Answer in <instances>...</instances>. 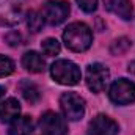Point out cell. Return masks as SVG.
I'll use <instances>...</instances> for the list:
<instances>
[{
    "instance_id": "8fae6325",
    "label": "cell",
    "mask_w": 135,
    "mask_h": 135,
    "mask_svg": "<svg viewBox=\"0 0 135 135\" xmlns=\"http://www.w3.org/2000/svg\"><path fill=\"white\" fill-rule=\"evenodd\" d=\"M21 113V105L19 101L14 98H9L6 101H3L2 107H0V119L2 123H13L16 118H19Z\"/></svg>"
},
{
    "instance_id": "7c38bea8",
    "label": "cell",
    "mask_w": 135,
    "mask_h": 135,
    "mask_svg": "<svg viewBox=\"0 0 135 135\" xmlns=\"http://www.w3.org/2000/svg\"><path fill=\"white\" fill-rule=\"evenodd\" d=\"M22 65H24V68L27 71H30V72H42L44 68H46V63H44L42 57L38 52H35V50H28V52L24 54Z\"/></svg>"
},
{
    "instance_id": "277c9868",
    "label": "cell",
    "mask_w": 135,
    "mask_h": 135,
    "mask_svg": "<svg viewBox=\"0 0 135 135\" xmlns=\"http://www.w3.org/2000/svg\"><path fill=\"white\" fill-rule=\"evenodd\" d=\"M60 107L69 121H79L85 115V101L77 93H63L60 98Z\"/></svg>"
},
{
    "instance_id": "5bb4252c",
    "label": "cell",
    "mask_w": 135,
    "mask_h": 135,
    "mask_svg": "<svg viewBox=\"0 0 135 135\" xmlns=\"http://www.w3.org/2000/svg\"><path fill=\"white\" fill-rule=\"evenodd\" d=\"M19 90H21L24 99H25L27 102H30V104H36V102L39 101V98H41V93H39L38 86L35 85L33 82H30V80H24V82H21Z\"/></svg>"
},
{
    "instance_id": "e0dca14e",
    "label": "cell",
    "mask_w": 135,
    "mask_h": 135,
    "mask_svg": "<svg viewBox=\"0 0 135 135\" xmlns=\"http://www.w3.org/2000/svg\"><path fill=\"white\" fill-rule=\"evenodd\" d=\"M132 46V42H131V39H127V38H119V39H116L113 44H112V54L113 55H121V54H124L129 47Z\"/></svg>"
},
{
    "instance_id": "ffe728a7",
    "label": "cell",
    "mask_w": 135,
    "mask_h": 135,
    "mask_svg": "<svg viewBox=\"0 0 135 135\" xmlns=\"http://www.w3.org/2000/svg\"><path fill=\"white\" fill-rule=\"evenodd\" d=\"M5 39H6V42H8L9 46H19V44H22V36L17 33V32L8 33L5 36Z\"/></svg>"
},
{
    "instance_id": "6da1fadb",
    "label": "cell",
    "mask_w": 135,
    "mask_h": 135,
    "mask_svg": "<svg viewBox=\"0 0 135 135\" xmlns=\"http://www.w3.org/2000/svg\"><path fill=\"white\" fill-rule=\"evenodd\" d=\"M63 41L72 52H85L93 44L91 28L83 22H74L63 32Z\"/></svg>"
},
{
    "instance_id": "3957f363",
    "label": "cell",
    "mask_w": 135,
    "mask_h": 135,
    "mask_svg": "<svg viewBox=\"0 0 135 135\" xmlns=\"http://www.w3.org/2000/svg\"><path fill=\"white\" fill-rule=\"evenodd\" d=\"M110 101L116 105H127L135 101V83L127 79H118L112 83L108 91Z\"/></svg>"
},
{
    "instance_id": "2e32d148",
    "label": "cell",
    "mask_w": 135,
    "mask_h": 135,
    "mask_svg": "<svg viewBox=\"0 0 135 135\" xmlns=\"http://www.w3.org/2000/svg\"><path fill=\"white\" fill-rule=\"evenodd\" d=\"M41 49L47 57H54V55L60 54V42L55 38H46L41 42Z\"/></svg>"
},
{
    "instance_id": "9c48e42d",
    "label": "cell",
    "mask_w": 135,
    "mask_h": 135,
    "mask_svg": "<svg viewBox=\"0 0 135 135\" xmlns=\"http://www.w3.org/2000/svg\"><path fill=\"white\" fill-rule=\"evenodd\" d=\"M118 123L108 118L107 115H98L88 124L86 135H118Z\"/></svg>"
},
{
    "instance_id": "8992f818",
    "label": "cell",
    "mask_w": 135,
    "mask_h": 135,
    "mask_svg": "<svg viewBox=\"0 0 135 135\" xmlns=\"http://www.w3.org/2000/svg\"><path fill=\"white\" fill-rule=\"evenodd\" d=\"M110 79L108 69L101 63H93L86 68V86L93 93H101Z\"/></svg>"
},
{
    "instance_id": "52a82bcc",
    "label": "cell",
    "mask_w": 135,
    "mask_h": 135,
    "mask_svg": "<svg viewBox=\"0 0 135 135\" xmlns=\"http://www.w3.org/2000/svg\"><path fill=\"white\" fill-rule=\"evenodd\" d=\"M24 0H0V24L16 25L22 16Z\"/></svg>"
},
{
    "instance_id": "ac0fdd59",
    "label": "cell",
    "mask_w": 135,
    "mask_h": 135,
    "mask_svg": "<svg viewBox=\"0 0 135 135\" xmlns=\"http://www.w3.org/2000/svg\"><path fill=\"white\" fill-rule=\"evenodd\" d=\"M13 71H14L13 60H9L5 55H0V77H6V75L13 74Z\"/></svg>"
},
{
    "instance_id": "9a60e30c",
    "label": "cell",
    "mask_w": 135,
    "mask_h": 135,
    "mask_svg": "<svg viewBox=\"0 0 135 135\" xmlns=\"http://www.w3.org/2000/svg\"><path fill=\"white\" fill-rule=\"evenodd\" d=\"M44 21H46L44 16L41 13H38V11H30L27 14V25H28V28H30L32 33H38V32L42 30Z\"/></svg>"
},
{
    "instance_id": "d6986e66",
    "label": "cell",
    "mask_w": 135,
    "mask_h": 135,
    "mask_svg": "<svg viewBox=\"0 0 135 135\" xmlns=\"http://www.w3.org/2000/svg\"><path fill=\"white\" fill-rule=\"evenodd\" d=\"M77 3L85 13H93L98 8V0H77Z\"/></svg>"
},
{
    "instance_id": "44dd1931",
    "label": "cell",
    "mask_w": 135,
    "mask_h": 135,
    "mask_svg": "<svg viewBox=\"0 0 135 135\" xmlns=\"http://www.w3.org/2000/svg\"><path fill=\"white\" fill-rule=\"evenodd\" d=\"M5 88L3 86H0V107H2V104H3V98H5Z\"/></svg>"
},
{
    "instance_id": "30bf717a",
    "label": "cell",
    "mask_w": 135,
    "mask_h": 135,
    "mask_svg": "<svg viewBox=\"0 0 135 135\" xmlns=\"http://www.w3.org/2000/svg\"><path fill=\"white\" fill-rule=\"evenodd\" d=\"M105 9L113 13L115 16L121 17L123 21H131L132 19V3L131 0H104Z\"/></svg>"
},
{
    "instance_id": "7402d4cb",
    "label": "cell",
    "mask_w": 135,
    "mask_h": 135,
    "mask_svg": "<svg viewBox=\"0 0 135 135\" xmlns=\"http://www.w3.org/2000/svg\"><path fill=\"white\" fill-rule=\"evenodd\" d=\"M129 72H132V74H135V61H132V63L129 65Z\"/></svg>"
},
{
    "instance_id": "7a4b0ae2",
    "label": "cell",
    "mask_w": 135,
    "mask_h": 135,
    "mask_svg": "<svg viewBox=\"0 0 135 135\" xmlns=\"http://www.w3.org/2000/svg\"><path fill=\"white\" fill-rule=\"evenodd\" d=\"M50 75L55 82L61 85H68V86L77 85L82 79L80 68L75 63H72L71 60H57L50 66Z\"/></svg>"
},
{
    "instance_id": "ba28073f",
    "label": "cell",
    "mask_w": 135,
    "mask_h": 135,
    "mask_svg": "<svg viewBox=\"0 0 135 135\" xmlns=\"http://www.w3.org/2000/svg\"><path fill=\"white\" fill-rule=\"evenodd\" d=\"M39 127L46 135H66L68 126L65 118L55 112H46L39 119Z\"/></svg>"
},
{
    "instance_id": "5b68a950",
    "label": "cell",
    "mask_w": 135,
    "mask_h": 135,
    "mask_svg": "<svg viewBox=\"0 0 135 135\" xmlns=\"http://www.w3.org/2000/svg\"><path fill=\"white\" fill-rule=\"evenodd\" d=\"M42 16L50 25H60L69 16V3L63 0H47Z\"/></svg>"
},
{
    "instance_id": "4fadbf2b",
    "label": "cell",
    "mask_w": 135,
    "mask_h": 135,
    "mask_svg": "<svg viewBox=\"0 0 135 135\" xmlns=\"http://www.w3.org/2000/svg\"><path fill=\"white\" fill-rule=\"evenodd\" d=\"M32 131H33L32 118L30 116H19L11 123L8 135H30Z\"/></svg>"
}]
</instances>
